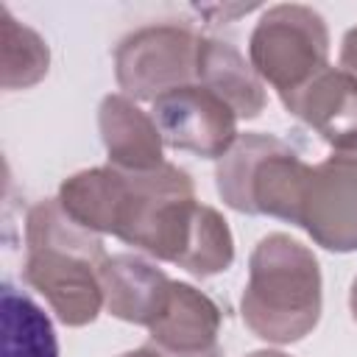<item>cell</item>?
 I'll return each mask as SVG.
<instances>
[{
  "instance_id": "obj_3",
  "label": "cell",
  "mask_w": 357,
  "mask_h": 357,
  "mask_svg": "<svg viewBox=\"0 0 357 357\" xmlns=\"http://www.w3.org/2000/svg\"><path fill=\"white\" fill-rule=\"evenodd\" d=\"M321 265L290 234L262 237L248 259V282L240 298L243 324L268 343L304 340L321 321Z\"/></svg>"
},
{
  "instance_id": "obj_18",
  "label": "cell",
  "mask_w": 357,
  "mask_h": 357,
  "mask_svg": "<svg viewBox=\"0 0 357 357\" xmlns=\"http://www.w3.org/2000/svg\"><path fill=\"white\" fill-rule=\"evenodd\" d=\"M340 70L357 78V25L346 31L343 45H340Z\"/></svg>"
},
{
  "instance_id": "obj_5",
  "label": "cell",
  "mask_w": 357,
  "mask_h": 357,
  "mask_svg": "<svg viewBox=\"0 0 357 357\" xmlns=\"http://www.w3.org/2000/svg\"><path fill=\"white\" fill-rule=\"evenodd\" d=\"M329 56L324 17L301 3H279L262 11L248 39V61L262 81L287 95L315 78Z\"/></svg>"
},
{
  "instance_id": "obj_17",
  "label": "cell",
  "mask_w": 357,
  "mask_h": 357,
  "mask_svg": "<svg viewBox=\"0 0 357 357\" xmlns=\"http://www.w3.org/2000/svg\"><path fill=\"white\" fill-rule=\"evenodd\" d=\"M120 357H223V349L220 346H215V349H209V351H195V354H176V351H167V349H159L156 343H145V346H139V349H134V351H126V354H120Z\"/></svg>"
},
{
  "instance_id": "obj_15",
  "label": "cell",
  "mask_w": 357,
  "mask_h": 357,
  "mask_svg": "<svg viewBox=\"0 0 357 357\" xmlns=\"http://www.w3.org/2000/svg\"><path fill=\"white\" fill-rule=\"evenodd\" d=\"M3 357H59V343L50 318L25 293L3 284L0 301Z\"/></svg>"
},
{
  "instance_id": "obj_2",
  "label": "cell",
  "mask_w": 357,
  "mask_h": 357,
  "mask_svg": "<svg viewBox=\"0 0 357 357\" xmlns=\"http://www.w3.org/2000/svg\"><path fill=\"white\" fill-rule=\"evenodd\" d=\"M100 234L78 226L59 198L39 201L25 218V282L45 296L64 326H86L103 307Z\"/></svg>"
},
{
  "instance_id": "obj_1",
  "label": "cell",
  "mask_w": 357,
  "mask_h": 357,
  "mask_svg": "<svg viewBox=\"0 0 357 357\" xmlns=\"http://www.w3.org/2000/svg\"><path fill=\"white\" fill-rule=\"evenodd\" d=\"M114 237L201 279L223 273L234 259L226 218L195 201L190 173L170 162L145 173H126Z\"/></svg>"
},
{
  "instance_id": "obj_20",
  "label": "cell",
  "mask_w": 357,
  "mask_h": 357,
  "mask_svg": "<svg viewBox=\"0 0 357 357\" xmlns=\"http://www.w3.org/2000/svg\"><path fill=\"white\" fill-rule=\"evenodd\" d=\"M245 357H290V354L276 351V349H259V351H251V354H245Z\"/></svg>"
},
{
  "instance_id": "obj_4",
  "label": "cell",
  "mask_w": 357,
  "mask_h": 357,
  "mask_svg": "<svg viewBox=\"0 0 357 357\" xmlns=\"http://www.w3.org/2000/svg\"><path fill=\"white\" fill-rule=\"evenodd\" d=\"M310 165L279 137L245 131L218 159L215 187L243 215H271L298 226Z\"/></svg>"
},
{
  "instance_id": "obj_6",
  "label": "cell",
  "mask_w": 357,
  "mask_h": 357,
  "mask_svg": "<svg viewBox=\"0 0 357 357\" xmlns=\"http://www.w3.org/2000/svg\"><path fill=\"white\" fill-rule=\"evenodd\" d=\"M198 45L187 25H145L114 47V75L126 98L156 100L178 86L198 84Z\"/></svg>"
},
{
  "instance_id": "obj_7",
  "label": "cell",
  "mask_w": 357,
  "mask_h": 357,
  "mask_svg": "<svg viewBox=\"0 0 357 357\" xmlns=\"http://www.w3.org/2000/svg\"><path fill=\"white\" fill-rule=\"evenodd\" d=\"M298 226L326 251H357V151H335L310 170Z\"/></svg>"
},
{
  "instance_id": "obj_9",
  "label": "cell",
  "mask_w": 357,
  "mask_h": 357,
  "mask_svg": "<svg viewBox=\"0 0 357 357\" xmlns=\"http://www.w3.org/2000/svg\"><path fill=\"white\" fill-rule=\"evenodd\" d=\"M284 109L307 123L335 151H357V78L324 67L304 86L279 95Z\"/></svg>"
},
{
  "instance_id": "obj_8",
  "label": "cell",
  "mask_w": 357,
  "mask_h": 357,
  "mask_svg": "<svg viewBox=\"0 0 357 357\" xmlns=\"http://www.w3.org/2000/svg\"><path fill=\"white\" fill-rule=\"evenodd\" d=\"M151 117L165 145L204 159H220L240 137L237 114L201 84L165 92L153 100Z\"/></svg>"
},
{
  "instance_id": "obj_19",
  "label": "cell",
  "mask_w": 357,
  "mask_h": 357,
  "mask_svg": "<svg viewBox=\"0 0 357 357\" xmlns=\"http://www.w3.org/2000/svg\"><path fill=\"white\" fill-rule=\"evenodd\" d=\"M349 310H351V318L357 321V276H354L351 290H349Z\"/></svg>"
},
{
  "instance_id": "obj_13",
  "label": "cell",
  "mask_w": 357,
  "mask_h": 357,
  "mask_svg": "<svg viewBox=\"0 0 357 357\" xmlns=\"http://www.w3.org/2000/svg\"><path fill=\"white\" fill-rule=\"evenodd\" d=\"M218 332H220L218 304L187 282H173L165 312L148 326L151 343L176 354H195L215 349Z\"/></svg>"
},
{
  "instance_id": "obj_14",
  "label": "cell",
  "mask_w": 357,
  "mask_h": 357,
  "mask_svg": "<svg viewBox=\"0 0 357 357\" xmlns=\"http://www.w3.org/2000/svg\"><path fill=\"white\" fill-rule=\"evenodd\" d=\"M123 190H126L123 170H117L112 165L89 167V170H78L61 181L59 204L78 226H84L95 234H114Z\"/></svg>"
},
{
  "instance_id": "obj_12",
  "label": "cell",
  "mask_w": 357,
  "mask_h": 357,
  "mask_svg": "<svg viewBox=\"0 0 357 357\" xmlns=\"http://www.w3.org/2000/svg\"><path fill=\"white\" fill-rule=\"evenodd\" d=\"M198 84L215 92L237 114V120L259 117L268 103L262 78L257 75L251 61H245L231 42H223L215 36H201Z\"/></svg>"
},
{
  "instance_id": "obj_16",
  "label": "cell",
  "mask_w": 357,
  "mask_h": 357,
  "mask_svg": "<svg viewBox=\"0 0 357 357\" xmlns=\"http://www.w3.org/2000/svg\"><path fill=\"white\" fill-rule=\"evenodd\" d=\"M0 84L3 89H28L47 75L50 50L47 42L28 28L25 22L14 20L8 8H0Z\"/></svg>"
},
{
  "instance_id": "obj_11",
  "label": "cell",
  "mask_w": 357,
  "mask_h": 357,
  "mask_svg": "<svg viewBox=\"0 0 357 357\" xmlns=\"http://www.w3.org/2000/svg\"><path fill=\"white\" fill-rule=\"evenodd\" d=\"M98 128L109 165L126 173H145L165 162V139L148 112L126 95H106L98 106Z\"/></svg>"
},
{
  "instance_id": "obj_10",
  "label": "cell",
  "mask_w": 357,
  "mask_h": 357,
  "mask_svg": "<svg viewBox=\"0 0 357 357\" xmlns=\"http://www.w3.org/2000/svg\"><path fill=\"white\" fill-rule=\"evenodd\" d=\"M100 290L109 315L151 326L167 307L173 279L137 254H114L100 265Z\"/></svg>"
}]
</instances>
